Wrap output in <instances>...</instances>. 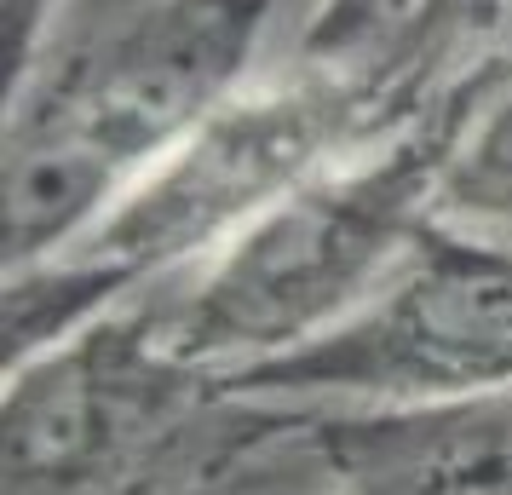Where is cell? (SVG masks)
Here are the masks:
<instances>
[{"label":"cell","instance_id":"1","mask_svg":"<svg viewBox=\"0 0 512 495\" xmlns=\"http://www.w3.org/2000/svg\"><path fill=\"white\" fill-rule=\"evenodd\" d=\"M294 0H64L6 81V277L70 254L150 167L271 70Z\"/></svg>","mask_w":512,"mask_h":495},{"label":"cell","instance_id":"4","mask_svg":"<svg viewBox=\"0 0 512 495\" xmlns=\"http://www.w3.org/2000/svg\"><path fill=\"white\" fill-rule=\"evenodd\" d=\"M208 386L288 409H415L512 392V248L438 225L340 329Z\"/></svg>","mask_w":512,"mask_h":495},{"label":"cell","instance_id":"6","mask_svg":"<svg viewBox=\"0 0 512 495\" xmlns=\"http://www.w3.org/2000/svg\"><path fill=\"white\" fill-rule=\"evenodd\" d=\"M507 0H300L282 58L392 93L443 87L438 64H472L478 29ZM461 75V70H455Z\"/></svg>","mask_w":512,"mask_h":495},{"label":"cell","instance_id":"5","mask_svg":"<svg viewBox=\"0 0 512 495\" xmlns=\"http://www.w3.org/2000/svg\"><path fill=\"white\" fill-rule=\"evenodd\" d=\"M311 495H512V392L415 409H305Z\"/></svg>","mask_w":512,"mask_h":495},{"label":"cell","instance_id":"3","mask_svg":"<svg viewBox=\"0 0 512 495\" xmlns=\"http://www.w3.org/2000/svg\"><path fill=\"white\" fill-rule=\"evenodd\" d=\"M443 87L392 93L277 52L254 87H242L173 156H162L70 254L6 277V363L47 352L93 317L208 260L271 202L392 133Z\"/></svg>","mask_w":512,"mask_h":495},{"label":"cell","instance_id":"2","mask_svg":"<svg viewBox=\"0 0 512 495\" xmlns=\"http://www.w3.org/2000/svg\"><path fill=\"white\" fill-rule=\"evenodd\" d=\"M489 75L466 64L392 133L288 190L208 260L127 300L150 346L225 380L363 311L443 225V179Z\"/></svg>","mask_w":512,"mask_h":495},{"label":"cell","instance_id":"7","mask_svg":"<svg viewBox=\"0 0 512 495\" xmlns=\"http://www.w3.org/2000/svg\"><path fill=\"white\" fill-rule=\"evenodd\" d=\"M64 12V0H0V58H6V81L29 70V58L41 52Z\"/></svg>","mask_w":512,"mask_h":495}]
</instances>
